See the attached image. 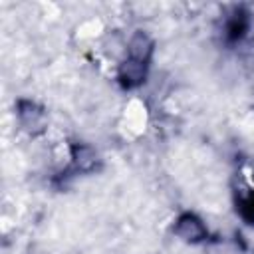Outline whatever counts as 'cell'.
Masks as SVG:
<instances>
[{"mask_svg": "<svg viewBox=\"0 0 254 254\" xmlns=\"http://www.w3.org/2000/svg\"><path fill=\"white\" fill-rule=\"evenodd\" d=\"M177 234L183 236L185 240H192L194 242V240H200L204 236V228H202L200 220H196L190 214H185L177 222Z\"/></svg>", "mask_w": 254, "mask_h": 254, "instance_id": "6da1fadb", "label": "cell"}]
</instances>
